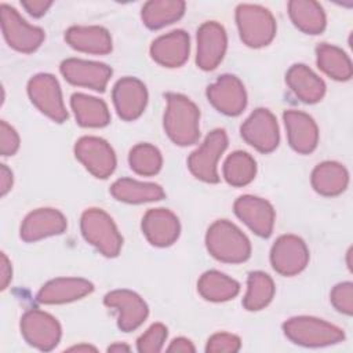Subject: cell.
Masks as SVG:
<instances>
[{
    "label": "cell",
    "instance_id": "cell-1",
    "mask_svg": "<svg viewBox=\"0 0 353 353\" xmlns=\"http://www.w3.org/2000/svg\"><path fill=\"white\" fill-rule=\"evenodd\" d=\"M200 113L196 105L181 94L167 95L164 128L172 142L181 146L194 143L199 137Z\"/></svg>",
    "mask_w": 353,
    "mask_h": 353
},
{
    "label": "cell",
    "instance_id": "cell-2",
    "mask_svg": "<svg viewBox=\"0 0 353 353\" xmlns=\"http://www.w3.org/2000/svg\"><path fill=\"white\" fill-rule=\"evenodd\" d=\"M210 254L229 263L244 262L251 254V245L245 234L229 221L214 222L205 236Z\"/></svg>",
    "mask_w": 353,
    "mask_h": 353
},
{
    "label": "cell",
    "instance_id": "cell-3",
    "mask_svg": "<svg viewBox=\"0 0 353 353\" xmlns=\"http://www.w3.org/2000/svg\"><path fill=\"white\" fill-rule=\"evenodd\" d=\"M81 233L105 256L120 252L123 239L112 218L99 208H90L81 215Z\"/></svg>",
    "mask_w": 353,
    "mask_h": 353
},
{
    "label": "cell",
    "instance_id": "cell-4",
    "mask_svg": "<svg viewBox=\"0 0 353 353\" xmlns=\"http://www.w3.org/2000/svg\"><path fill=\"white\" fill-rule=\"evenodd\" d=\"M236 21L241 40L250 47L266 46L276 34L273 15L261 6L240 4L236 10Z\"/></svg>",
    "mask_w": 353,
    "mask_h": 353
},
{
    "label": "cell",
    "instance_id": "cell-5",
    "mask_svg": "<svg viewBox=\"0 0 353 353\" xmlns=\"http://www.w3.org/2000/svg\"><path fill=\"white\" fill-rule=\"evenodd\" d=\"M284 334L292 342L303 346H325L345 338L343 331L336 325L307 316L290 319L284 324Z\"/></svg>",
    "mask_w": 353,
    "mask_h": 353
},
{
    "label": "cell",
    "instance_id": "cell-6",
    "mask_svg": "<svg viewBox=\"0 0 353 353\" xmlns=\"http://www.w3.org/2000/svg\"><path fill=\"white\" fill-rule=\"evenodd\" d=\"M226 146L228 137L223 130H214L210 132L204 143L194 150L188 160L190 172L204 182H218L219 176L216 172V163Z\"/></svg>",
    "mask_w": 353,
    "mask_h": 353
},
{
    "label": "cell",
    "instance_id": "cell-7",
    "mask_svg": "<svg viewBox=\"0 0 353 353\" xmlns=\"http://www.w3.org/2000/svg\"><path fill=\"white\" fill-rule=\"evenodd\" d=\"M28 94L36 108L54 121L62 123L68 119L61 88L54 76L41 73L32 77L28 84Z\"/></svg>",
    "mask_w": 353,
    "mask_h": 353
},
{
    "label": "cell",
    "instance_id": "cell-8",
    "mask_svg": "<svg viewBox=\"0 0 353 353\" xmlns=\"http://www.w3.org/2000/svg\"><path fill=\"white\" fill-rule=\"evenodd\" d=\"M1 29L7 43L21 52H33L44 40V32L40 28L29 25L21 15L6 4L0 7Z\"/></svg>",
    "mask_w": 353,
    "mask_h": 353
},
{
    "label": "cell",
    "instance_id": "cell-9",
    "mask_svg": "<svg viewBox=\"0 0 353 353\" xmlns=\"http://www.w3.org/2000/svg\"><path fill=\"white\" fill-rule=\"evenodd\" d=\"M21 332L25 341L39 350H51L61 339L59 323L51 314L39 309L28 310L22 316Z\"/></svg>",
    "mask_w": 353,
    "mask_h": 353
},
{
    "label": "cell",
    "instance_id": "cell-10",
    "mask_svg": "<svg viewBox=\"0 0 353 353\" xmlns=\"http://www.w3.org/2000/svg\"><path fill=\"white\" fill-rule=\"evenodd\" d=\"M309 261V251L302 239L285 234L276 240L270 251L273 269L283 276H294L305 269Z\"/></svg>",
    "mask_w": 353,
    "mask_h": 353
},
{
    "label": "cell",
    "instance_id": "cell-11",
    "mask_svg": "<svg viewBox=\"0 0 353 353\" xmlns=\"http://www.w3.org/2000/svg\"><path fill=\"white\" fill-rule=\"evenodd\" d=\"M76 157L97 178H108L116 167V156L109 143L97 137H83L74 146Z\"/></svg>",
    "mask_w": 353,
    "mask_h": 353
},
{
    "label": "cell",
    "instance_id": "cell-12",
    "mask_svg": "<svg viewBox=\"0 0 353 353\" xmlns=\"http://www.w3.org/2000/svg\"><path fill=\"white\" fill-rule=\"evenodd\" d=\"M241 137L247 143L268 153L279 145V127L268 109H256L241 125Z\"/></svg>",
    "mask_w": 353,
    "mask_h": 353
},
{
    "label": "cell",
    "instance_id": "cell-13",
    "mask_svg": "<svg viewBox=\"0 0 353 353\" xmlns=\"http://www.w3.org/2000/svg\"><path fill=\"white\" fill-rule=\"evenodd\" d=\"M103 302L117 312V324L124 332L138 328L148 316V306L143 299L128 290H114L105 295Z\"/></svg>",
    "mask_w": 353,
    "mask_h": 353
},
{
    "label": "cell",
    "instance_id": "cell-14",
    "mask_svg": "<svg viewBox=\"0 0 353 353\" xmlns=\"http://www.w3.org/2000/svg\"><path fill=\"white\" fill-rule=\"evenodd\" d=\"M207 97L214 108L228 116L240 114L247 103L244 85L232 74H223L211 84L207 90Z\"/></svg>",
    "mask_w": 353,
    "mask_h": 353
},
{
    "label": "cell",
    "instance_id": "cell-15",
    "mask_svg": "<svg viewBox=\"0 0 353 353\" xmlns=\"http://www.w3.org/2000/svg\"><path fill=\"white\" fill-rule=\"evenodd\" d=\"M61 73L74 85L103 91L112 76V69L105 63L70 58L62 62Z\"/></svg>",
    "mask_w": 353,
    "mask_h": 353
},
{
    "label": "cell",
    "instance_id": "cell-16",
    "mask_svg": "<svg viewBox=\"0 0 353 353\" xmlns=\"http://www.w3.org/2000/svg\"><path fill=\"white\" fill-rule=\"evenodd\" d=\"M234 212L258 236H270L274 223V210L266 200L255 196H241L234 203Z\"/></svg>",
    "mask_w": 353,
    "mask_h": 353
},
{
    "label": "cell",
    "instance_id": "cell-17",
    "mask_svg": "<svg viewBox=\"0 0 353 353\" xmlns=\"http://www.w3.org/2000/svg\"><path fill=\"white\" fill-rule=\"evenodd\" d=\"M226 51L225 29L216 22H205L197 32V65L204 70L218 66Z\"/></svg>",
    "mask_w": 353,
    "mask_h": 353
},
{
    "label": "cell",
    "instance_id": "cell-18",
    "mask_svg": "<svg viewBox=\"0 0 353 353\" xmlns=\"http://www.w3.org/2000/svg\"><path fill=\"white\" fill-rule=\"evenodd\" d=\"M148 92L142 81L135 77H124L113 87V102L119 116L124 120L139 117L146 106Z\"/></svg>",
    "mask_w": 353,
    "mask_h": 353
},
{
    "label": "cell",
    "instance_id": "cell-19",
    "mask_svg": "<svg viewBox=\"0 0 353 353\" xmlns=\"http://www.w3.org/2000/svg\"><path fill=\"white\" fill-rule=\"evenodd\" d=\"M66 229V218L54 208H39L30 212L22 222L21 239L37 241L48 236L61 234Z\"/></svg>",
    "mask_w": 353,
    "mask_h": 353
},
{
    "label": "cell",
    "instance_id": "cell-20",
    "mask_svg": "<svg viewBox=\"0 0 353 353\" xmlns=\"http://www.w3.org/2000/svg\"><path fill=\"white\" fill-rule=\"evenodd\" d=\"M178 218L165 208L149 210L142 219V230L146 239L157 247L171 245L179 236Z\"/></svg>",
    "mask_w": 353,
    "mask_h": 353
},
{
    "label": "cell",
    "instance_id": "cell-21",
    "mask_svg": "<svg viewBox=\"0 0 353 353\" xmlns=\"http://www.w3.org/2000/svg\"><path fill=\"white\" fill-rule=\"evenodd\" d=\"M283 117L292 149L303 154L313 152L319 141V130L314 120L298 110H287Z\"/></svg>",
    "mask_w": 353,
    "mask_h": 353
},
{
    "label": "cell",
    "instance_id": "cell-22",
    "mask_svg": "<svg viewBox=\"0 0 353 353\" xmlns=\"http://www.w3.org/2000/svg\"><path fill=\"white\" fill-rule=\"evenodd\" d=\"M92 290L94 285L88 280L77 277H61L44 284L37 294V301L46 305L65 303L80 299Z\"/></svg>",
    "mask_w": 353,
    "mask_h": 353
},
{
    "label": "cell",
    "instance_id": "cell-23",
    "mask_svg": "<svg viewBox=\"0 0 353 353\" xmlns=\"http://www.w3.org/2000/svg\"><path fill=\"white\" fill-rule=\"evenodd\" d=\"M152 58L167 68H178L189 57V36L183 30H174L156 39L150 47Z\"/></svg>",
    "mask_w": 353,
    "mask_h": 353
},
{
    "label": "cell",
    "instance_id": "cell-24",
    "mask_svg": "<svg viewBox=\"0 0 353 353\" xmlns=\"http://www.w3.org/2000/svg\"><path fill=\"white\" fill-rule=\"evenodd\" d=\"M287 84L291 91L306 103L320 101L325 92L324 81L305 65H294L285 76Z\"/></svg>",
    "mask_w": 353,
    "mask_h": 353
},
{
    "label": "cell",
    "instance_id": "cell-25",
    "mask_svg": "<svg viewBox=\"0 0 353 353\" xmlns=\"http://www.w3.org/2000/svg\"><path fill=\"white\" fill-rule=\"evenodd\" d=\"M65 39L74 50L83 52L108 54L112 50L110 34L101 26H72Z\"/></svg>",
    "mask_w": 353,
    "mask_h": 353
},
{
    "label": "cell",
    "instance_id": "cell-26",
    "mask_svg": "<svg viewBox=\"0 0 353 353\" xmlns=\"http://www.w3.org/2000/svg\"><path fill=\"white\" fill-rule=\"evenodd\" d=\"M349 182L346 168L335 161L319 164L312 174V185L314 190L324 196H336L342 193Z\"/></svg>",
    "mask_w": 353,
    "mask_h": 353
},
{
    "label": "cell",
    "instance_id": "cell-27",
    "mask_svg": "<svg viewBox=\"0 0 353 353\" xmlns=\"http://www.w3.org/2000/svg\"><path fill=\"white\" fill-rule=\"evenodd\" d=\"M288 14L294 25L305 33L317 34L325 28L324 11L316 1L292 0L288 3Z\"/></svg>",
    "mask_w": 353,
    "mask_h": 353
},
{
    "label": "cell",
    "instance_id": "cell-28",
    "mask_svg": "<svg viewBox=\"0 0 353 353\" xmlns=\"http://www.w3.org/2000/svg\"><path fill=\"white\" fill-rule=\"evenodd\" d=\"M110 193L120 201L134 204L156 201L164 197V192L159 185L150 182H138L130 178L116 181L110 188Z\"/></svg>",
    "mask_w": 353,
    "mask_h": 353
},
{
    "label": "cell",
    "instance_id": "cell-29",
    "mask_svg": "<svg viewBox=\"0 0 353 353\" xmlns=\"http://www.w3.org/2000/svg\"><path fill=\"white\" fill-rule=\"evenodd\" d=\"M76 120L83 127H103L110 116L103 101L85 94H74L70 101Z\"/></svg>",
    "mask_w": 353,
    "mask_h": 353
},
{
    "label": "cell",
    "instance_id": "cell-30",
    "mask_svg": "<svg viewBox=\"0 0 353 353\" xmlns=\"http://www.w3.org/2000/svg\"><path fill=\"white\" fill-rule=\"evenodd\" d=\"M197 290L207 301L223 302L234 298L239 294L240 285L226 274L216 270H210L200 277Z\"/></svg>",
    "mask_w": 353,
    "mask_h": 353
},
{
    "label": "cell",
    "instance_id": "cell-31",
    "mask_svg": "<svg viewBox=\"0 0 353 353\" xmlns=\"http://www.w3.org/2000/svg\"><path fill=\"white\" fill-rule=\"evenodd\" d=\"M185 11V3L181 0H153L142 8L143 23L150 29H159L178 21Z\"/></svg>",
    "mask_w": 353,
    "mask_h": 353
},
{
    "label": "cell",
    "instance_id": "cell-32",
    "mask_svg": "<svg viewBox=\"0 0 353 353\" xmlns=\"http://www.w3.org/2000/svg\"><path fill=\"white\" fill-rule=\"evenodd\" d=\"M317 63L324 73L335 80H349L352 77V62L338 47L320 44L317 47Z\"/></svg>",
    "mask_w": 353,
    "mask_h": 353
},
{
    "label": "cell",
    "instance_id": "cell-33",
    "mask_svg": "<svg viewBox=\"0 0 353 353\" xmlns=\"http://www.w3.org/2000/svg\"><path fill=\"white\" fill-rule=\"evenodd\" d=\"M273 295V280L263 272H252L247 280V294L243 305L247 310H259L272 301Z\"/></svg>",
    "mask_w": 353,
    "mask_h": 353
},
{
    "label": "cell",
    "instance_id": "cell-34",
    "mask_svg": "<svg viewBox=\"0 0 353 353\" xmlns=\"http://www.w3.org/2000/svg\"><path fill=\"white\" fill-rule=\"evenodd\" d=\"M256 172L255 160L245 152L232 153L223 165V176L232 186L250 183Z\"/></svg>",
    "mask_w": 353,
    "mask_h": 353
},
{
    "label": "cell",
    "instance_id": "cell-35",
    "mask_svg": "<svg viewBox=\"0 0 353 353\" xmlns=\"http://www.w3.org/2000/svg\"><path fill=\"white\" fill-rule=\"evenodd\" d=\"M130 165L139 175H154L161 168V154L157 148L149 143H139L130 152Z\"/></svg>",
    "mask_w": 353,
    "mask_h": 353
},
{
    "label": "cell",
    "instance_id": "cell-36",
    "mask_svg": "<svg viewBox=\"0 0 353 353\" xmlns=\"http://www.w3.org/2000/svg\"><path fill=\"white\" fill-rule=\"evenodd\" d=\"M167 338V328L157 323L153 324L137 342L138 350L142 353H157L163 349Z\"/></svg>",
    "mask_w": 353,
    "mask_h": 353
},
{
    "label": "cell",
    "instance_id": "cell-37",
    "mask_svg": "<svg viewBox=\"0 0 353 353\" xmlns=\"http://www.w3.org/2000/svg\"><path fill=\"white\" fill-rule=\"evenodd\" d=\"M331 302L336 310L350 316L353 313V284L350 281L336 284L331 291Z\"/></svg>",
    "mask_w": 353,
    "mask_h": 353
},
{
    "label": "cell",
    "instance_id": "cell-38",
    "mask_svg": "<svg viewBox=\"0 0 353 353\" xmlns=\"http://www.w3.org/2000/svg\"><path fill=\"white\" fill-rule=\"evenodd\" d=\"M240 339L236 335L232 334H226V332H221V334H215L208 339L207 352H237L240 349Z\"/></svg>",
    "mask_w": 353,
    "mask_h": 353
},
{
    "label": "cell",
    "instance_id": "cell-39",
    "mask_svg": "<svg viewBox=\"0 0 353 353\" xmlns=\"http://www.w3.org/2000/svg\"><path fill=\"white\" fill-rule=\"evenodd\" d=\"M19 148L17 131L6 121L0 123V152L3 156H12Z\"/></svg>",
    "mask_w": 353,
    "mask_h": 353
},
{
    "label": "cell",
    "instance_id": "cell-40",
    "mask_svg": "<svg viewBox=\"0 0 353 353\" xmlns=\"http://www.w3.org/2000/svg\"><path fill=\"white\" fill-rule=\"evenodd\" d=\"M22 7L33 17H41L46 14V11L51 7V1L46 0H23L21 1Z\"/></svg>",
    "mask_w": 353,
    "mask_h": 353
},
{
    "label": "cell",
    "instance_id": "cell-41",
    "mask_svg": "<svg viewBox=\"0 0 353 353\" xmlns=\"http://www.w3.org/2000/svg\"><path fill=\"white\" fill-rule=\"evenodd\" d=\"M12 186V172L7 168L6 164H1L0 168V193L4 196Z\"/></svg>",
    "mask_w": 353,
    "mask_h": 353
},
{
    "label": "cell",
    "instance_id": "cell-42",
    "mask_svg": "<svg viewBox=\"0 0 353 353\" xmlns=\"http://www.w3.org/2000/svg\"><path fill=\"white\" fill-rule=\"evenodd\" d=\"M0 272H1V276H0V280H1V281H0V283H1V290H4V288H7V285H8L10 280H11V273H12L10 261H8V258L6 256L4 252L1 254V266H0Z\"/></svg>",
    "mask_w": 353,
    "mask_h": 353
},
{
    "label": "cell",
    "instance_id": "cell-43",
    "mask_svg": "<svg viewBox=\"0 0 353 353\" xmlns=\"http://www.w3.org/2000/svg\"><path fill=\"white\" fill-rule=\"evenodd\" d=\"M168 352H194V346L192 342L186 338H176L171 342V345L167 349Z\"/></svg>",
    "mask_w": 353,
    "mask_h": 353
},
{
    "label": "cell",
    "instance_id": "cell-44",
    "mask_svg": "<svg viewBox=\"0 0 353 353\" xmlns=\"http://www.w3.org/2000/svg\"><path fill=\"white\" fill-rule=\"evenodd\" d=\"M130 347L128 346H125V345H112V346H109V352H120V350H128Z\"/></svg>",
    "mask_w": 353,
    "mask_h": 353
},
{
    "label": "cell",
    "instance_id": "cell-45",
    "mask_svg": "<svg viewBox=\"0 0 353 353\" xmlns=\"http://www.w3.org/2000/svg\"><path fill=\"white\" fill-rule=\"evenodd\" d=\"M70 350H95V349L91 346H76V347H72Z\"/></svg>",
    "mask_w": 353,
    "mask_h": 353
}]
</instances>
